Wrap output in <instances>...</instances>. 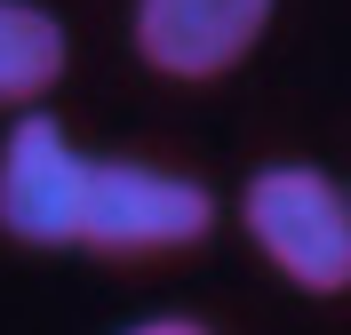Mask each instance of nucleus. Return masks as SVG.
Instances as JSON below:
<instances>
[{
    "mask_svg": "<svg viewBox=\"0 0 351 335\" xmlns=\"http://www.w3.org/2000/svg\"><path fill=\"white\" fill-rule=\"evenodd\" d=\"M280 0H128V48L160 80H223L263 48Z\"/></svg>",
    "mask_w": 351,
    "mask_h": 335,
    "instance_id": "20e7f679",
    "label": "nucleus"
},
{
    "mask_svg": "<svg viewBox=\"0 0 351 335\" xmlns=\"http://www.w3.org/2000/svg\"><path fill=\"white\" fill-rule=\"evenodd\" d=\"M247 240L287 288L351 295V192L311 160H263L240 192Z\"/></svg>",
    "mask_w": 351,
    "mask_h": 335,
    "instance_id": "f257e3e1",
    "label": "nucleus"
},
{
    "mask_svg": "<svg viewBox=\"0 0 351 335\" xmlns=\"http://www.w3.org/2000/svg\"><path fill=\"white\" fill-rule=\"evenodd\" d=\"M72 72V24L48 0H0V104L32 112Z\"/></svg>",
    "mask_w": 351,
    "mask_h": 335,
    "instance_id": "39448f33",
    "label": "nucleus"
},
{
    "mask_svg": "<svg viewBox=\"0 0 351 335\" xmlns=\"http://www.w3.org/2000/svg\"><path fill=\"white\" fill-rule=\"evenodd\" d=\"M120 335H216L208 319H184V312H152V319H136V327H120Z\"/></svg>",
    "mask_w": 351,
    "mask_h": 335,
    "instance_id": "423d86ee",
    "label": "nucleus"
},
{
    "mask_svg": "<svg viewBox=\"0 0 351 335\" xmlns=\"http://www.w3.org/2000/svg\"><path fill=\"white\" fill-rule=\"evenodd\" d=\"M88 160L64 136L56 112H16V128L0 136V240L16 247H80V192Z\"/></svg>",
    "mask_w": 351,
    "mask_h": 335,
    "instance_id": "7ed1b4c3",
    "label": "nucleus"
},
{
    "mask_svg": "<svg viewBox=\"0 0 351 335\" xmlns=\"http://www.w3.org/2000/svg\"><path fill=\"white\" fill-rule=\"evenodd\" d=\"M216 240V192L160 160H88L80 247L112 264H152Z\"/></svg>",
    "mask_w": 351,
    "mask_h": 335,
    "instance_id": "f03ea898",
    "label": "nucleus"
}]
</instances>
